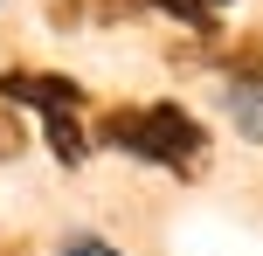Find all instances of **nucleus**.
Segmentation results:
<instances>
[{"label":"nucleus","mask_w":263,"mask_h":256,"mask_svg":"<svg viewBox=\"0 0 263 256\" xmlns=\"http://www.w3.org/2000/svg\"><path fill=\"white\" fill-rule=\"evenodd\" d=\"M97 146H118L166 173H201L208 166V125H194L180 104H118L97 118Z\"/></svg>","instance_id":"obj_1"},{"label":"nucleus","mask_w":263,"mask_h":256,"mask_svg":"<svg viewBox=\"0 0 263 256\" xmlns=\"http://www.w3.org/2000/svg\"><path fill=\"white\" fill-rule=\"evenodd\" d=\"M0 104H28L55 118V111H83V83L63 69H0Z\"/></svg>","instance_id":"obj_2"},{"label":"nucleus","mask_w":263,"mask_h":256,"mask_svg":"<svg viewBox=\"0 0 263 256\" xmlns=\"http://www.w3.org/2000/svg\"><path fill=\"white\" fill-rule=\"evenodd\" d=\"M42 132H49L55 166H83L97 152V125H83V111H55V118H42Z\"/></svg>","instance_id":"obj_3"},{"label":"nucleus","mask_w":263,"mask_h":256,"mask_svg":"<svg viewBox=\"0 0 263 256\" xmlns=\"http://www.w3.org/2000/svg\"><path fill=\"white\" fill-rule=\"evenodd\" d=\"M229 111L242 139H263V83H229Z\"/></svg>","instance_id":"obj_4"},{"label":"nucleus","mask_w":263,"mask_h":256,"mask_svg":"<svg viewBox=\"0 0 263 256\" xmlns=\"http://www.w3.org/2000/svg\"><path fill=\"white\" fill-rule=\"evenodd\" d=\"M159 14H173V21L187 28H215V7H229V0H153Z\"/></svg>","instance_id":"obj_5"},{"label":"nucleus","mask_w":263,"mask_h":256,"mask_svg":"<svg viewBox=\"0 0 263 256\" xmlns=\"http://www.w3.org/2000/svg\"><path fill=\"white\" fill-rule=\"evenodd\" d=\"M55 256H118V249H111L104 235H69V243L55 249Z\"/></svg>","instance_id":"obj_6"}]
</instances>
